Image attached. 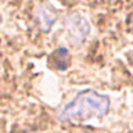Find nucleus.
Segmentation results:
<instances>
[{
    "mask_svg": "<svg viewBox=\"0 0 133 133\" xmlns=\"http://www.w3.org/2000/svg\"><path fill=\"white\" fill-rule=\"evenodd\" d=\"M68 58H69V51L65 47H58L53 53V60L54 65L58 69H66L68 68Z\"/></svg>",
    "mask_w": 133,
    "mask_h": 133,
    "instance_id": "20e7f679",
    "label": "nucleus"
},
{
    "mask_svg": "<svg viewBox=\"0 0 133 133\" xmlns=\"http://www.w3.org/2000/svg\"><path fill=\"white\" fill-rule=\"evenodd\" d=\"M110 97L93 89L81 91L61 110L60 118L64 123H81L90 118H103L110 111Z\"/></svg>",
    "mask_w": 133,
    "mask_h": 133,
    "instance_id": "f257e3e1",
    "label": "nucleus"
},
{
    "mask_svg": "<svg viewBox=\"0 0 133 133\" xmlns=\"http://www.w3.org/2000/svg\"><path fill=\"white\" fill-rule=\"evenodd\" d=\"M65 28L69 31L71 39L74 42H76V43L83 42L85 37L90 32V26L87 24V21L78 14H71L66 17L65 18Z\"/></svg>",
    "mask_w": 133,
    "mask_h": 133,
    "instance_id": "f03ea898",
    "label": "nucleus"
},
{
    "mask_svg": "<svg viewBox=\"0 0 133 133\" xmlns=\"http://www.w3.org/2000/svg\"><path fill=\"white\" fill-rule=\"evenodd\" d=\"M37 21L42 25V31L49 32L53 26V22L56 21V14L53 11H47L46 8H40L37 11Z\"/></svg>",
    "mask_w": 133,
    "mask_h": 133,
    "instance_id": "7ed1b4c3",
    "label": "nucleus"
}]
</instances>
